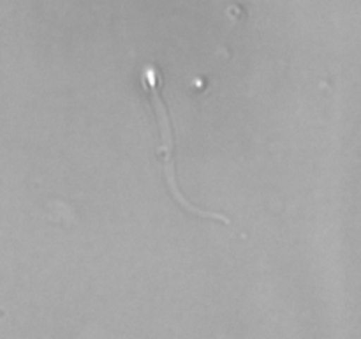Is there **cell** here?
<instances>
[{
  "mask_svg": "<svg viewBox=\"0 0 361 339\" xmlns=\"http://www.w3.org/2000/svg\"><path fill=\"white\" fill-rule=\"evenodd\" d=\"M141 85H143L145 90L148 92V101H150L152 108H154L155 119H157L159 126V136H161V147H159V159H161L162 172H164L166 184H168V191L171 194L173 200L180 205L182 208H185L190 214L197 215V218L203 219H212V221L224 222V225H231V219L226 218L221 212H210L203 210V208L196 207L192 201H189L185 198V194L182 193L178 186V179H176V162H175V136H173V124H171V115H169L168 105H166L164 97H162L161 92V73L155 66L147 64V66L141 69Z\"/></svg>",
  "mask_w": 361,
  "mask_h": 339,
  "instance_id": "cell-1",
  "label": "cell"
}]
</instances>
